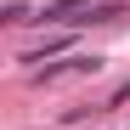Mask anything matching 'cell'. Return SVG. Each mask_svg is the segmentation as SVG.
<instances>
[{
    "label": "cell",
    "mask_w": 130,
    "mask_h": 130,
    "mask_svg": "<svg viewBox=\"0 0 130 130\" xmlns=\"http://www.w3.org/2000/svg\"><path fill=\"white\" fill-rule=\"evenodd\" d=\"M113 17H124V6H119V0H102V6H91L79 23H113Z\"/></svg>",
    "instance_id": "obj_2"
},
{
    "label": "cell",
    "mask_w": 130,
    "mask_h": 130,
    "mask_svg": "<svg viewBox=\"0 0 130 130\" xmlns=\"http://www.w3.org/2000/svg\"><path fill=\"white\" fill-rule=\"evenodd\" d=\"M74 11H91V0H57V6H45L34 23H74Z\"/></svg>",
    "instance_id": "obj_1"
},
{
    "label": "cell",
    "mask_w": 130,
    "mask_h": 130,
    "mask_svg": "<svg viewBox=\"0 0 130 130\" xmlns=\"http://www.w3.org/2000/svg\"><path fill=\"white\" fill-rule=\"evenodd\" d=\"M124 102H130V79H124V85H119V91H113V96H107V102H102V113H113V107H124Z\"/></svg>",
    "instance_id": "obj_4"
},
{
    "label": "cell",
    "mask_w": 130,
    "mask_h": 130,
    "mask_svg": "<svg viewBox=\"0 0 130 130\" xmlns=\"http://www.w3.org/2000/svg\"><path fill=\"white\" fill-rule=\"evenodd\" d=\"M68 45H74V34H57V40H45L40 51H28L23 62H45V57H57V51H68Z\"/></svg>",
    "instance_id": "obj_3"
}]
</instances>
